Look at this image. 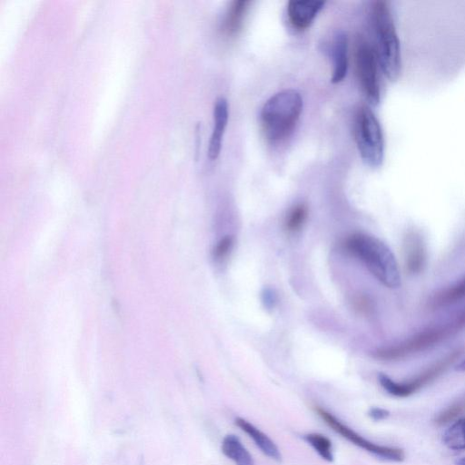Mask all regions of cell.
I'll list each match as a JSON object with an SVG mask.
<instances>
[{
	"label": "cell",
	"instance_id": "5bb4252c",
	"mask_svg": "<svg viewBox=\"0 0 465 465\" xmlns=\"http://www.w3.org/2000/svg\"><path fill=\"white\" fill-rule=\"evenodd\" d=\"M222 452L234 461L235 465H254L253 459L240 439L233 435H226L222 441Z\"/></svg>",
	"mask_w": 465,
	"mask_h": 465
},
{
	"label": "cell",
	"instance_id": "6da1fadb",
	"mask_svg": "<svg viewBox=\"0 0 465 465\" xmlns=\"http://www.w3.org/2000/svg\"><path fill=\"white\" fill-rule=\"evenodd\" d=\"M345 247L384 286L391 289L400 287L401 273L397 260L383 242L369 234L356 233L347 238Z\"/></svg>",
	"mask_w": 465,
	"mask_h": 465
},
{
	"label": "cell",
	"instance_id": "d4e9b609",
	"mask_svg": "<svg viewBox=\"0 0 465 465\" xmlns=\"http://www.w3.org/2000/svg\"><path fill=\"white\" fill-rule=\"evenodd\" d=\"M455 465H465V457L460 458L455 462Z\"/></svg>",
	"mask_w": 465,
	"mask_h": 465
},
{
	"label": "cell",
	"instance_id": "7402d4cb",
	"mask_svg": "<svg viewBox=\"0 0 465 465\" xmlns=\"http://www.w3.org/2000/svg\"><path fill=\"white\" fill-rule=\"evenodd\" d=\"M368 415L373 420H382L389 417L390 411L383 408L372 407L369 410Z\"/></svg>",
	"mask_w": 465,
	"mask_h": 465
},
{
	"label": "cell",
	"instance_id": "cb8c5ba5",
	"mask_svg": "<svg viewBox=\"0 0 465 465\" xmlns=\"http://www.w3.org/2000/svg\"><path fill=\"white\" fill-rule=\"evenodd\" d=\"M455 370L459 372H464L465 371V359L460 361L456 366Z\"/></svg>",
	"mask_w": 465,
	"mask_h": 465
},
{
	"label": "cell",
	"instance_id": "7c38bea8",
	"mask_svg": "<svg viewBox=\"0 0 465 465\" xmlns=\"http://www.w3.org/2000/svg\"><path fill=\"white\" fill-rule=\"evenodd\" d=\"M235 425L253 440L264 455L276 461L282 460V454L276 444L253 424L241 417H237L235 419Z\"/></svg>",
	"mask_w": 465,
	"mask_h": 465
},
{
	"label": "cell",
	"instance_id": "52a82bcc",
	"mask_svg": "<svg viewBox=\"0 0 465 465\" xmlns=\"http://www.w3.org/2000/svg\"><path fill=\"white\" fill-rule=\"evenodd\" d=\"M354 63L361 87L371 104L380 102L381 90L378 75V59L373 47L360 39L354 48Z\"/></svg>",
	"mask_w": 465,
	"mask_h": 465
},
{
	"label": "cell",
	"instance_id": "9a60e30c",
	"mask_svg": "<svg viewBox=\"0 0 465 465\" xmlns=\"http://www.w3.org/2000/svg\"><path fill=\"white\" fill-rule=\"evenodd\" d=\"M249 4L244 0L232 2L223 22V31L227 35L232 36L241 30Z\"/></svg>",
	"mask_w": 465,
	"mask_h": 465
},
{
	"label": "cell",
	"instance_id": "30bf717a",
	"mask_svg": "<svg viewBox=\"0 0 465 465\" xmlns=\"http://www.w3.org/2000/svg\"><path fill=\"white\" fill-rule=\"evenodd\" d=\"M324 6L319 1H290L287 5V15L291 25L297 30L308 28L318 13Z\"/></svg>",
	"mask_w": 465,
	"mask_h": 465
},
{
	"label": "cell",
	"instance_id": "7a4b0ae2",
	"mask_svg": "<svg viewBox=\"0 0 465 465\" xmlns=\"http://www.w3.org/2000/svg\"><path fill=\"white\" fill-rule=\"evenodd\" d=\"M302 106L301 94L293 89L272 95L261 110V124L266 139L276 143L288 137L299 121Z\"/></svg>",
	"mask_w": 465,
	"mask_h": 465
},
{
	"label": "cell",
	"instance_id": "603a6c76",
	"mask_svg": "<svg viewBox=\"0 0 465 465\" xmlns=\"http://www.w3.org/2000/svg\"><path fill=\"white\" fill-rule=\"evenodd\" d=\"M456 324L458 325L459 329L461 330L465 328V310L462 311L455 319H454Z\"/></svg>",
	"mask_w": 465,
	"mask_h": 465
},
{
	"label": "cell",
	"instance_id": "2e32d148",
	"mask_svg": "<svg viewBox=\"0 0 465 465\" xmlns=\"http://www.w3.org/2000/svg\"><path fill=\"white\" fill-rule=\"evenodd\" d=\"M442 441L450 450H465V418L454 421L444 431Z\"/></svg>",
	"mask_w": 465,
	"mask_h": 465
},
{
	"label": "cell",
	"instance_id": "ffe728a7",
	"mask_svg": "<svg viewBox=\"0 0 465 465\" xmlns=\"http://www.w3.org/2000/svg\"><path fill=\"white\" fill-rule=\"evenodd\" d=\"M465 411V401L456 402L440 413L434 418V424L436 426L445 425L456 418H458L461 413Z\"/></svg>",
	"mask_w": 465,
	"mask_h": 465
},
{
	"label": "cell",
	"instance_id": "44dd1931",
	"mask_svg": "<svg viewBox=\"0 0 465 465\" xmlns=\"http://www.w3.org/2000/svg\"><path fill=\"white\" fill-rule=\"evenodd\" d=\"M233 244V238L232 236L223 237L214 248V256L217 259H222L228 254Z\"/></svg>",
	"mask_w": 465,
	"mask_h": 465
},
{
	"label": "cell",
	"instance_id": "ba28073f",
	"mask_svg": "<svg viewBox=\"0 0 465 465\" xmlns=\"http://www.w3.org/2000/svg\"><path fill=\"white\" fill-rule=\"evenodd\" d=\"M315 411L335 432L341 435V437L348 440L352 444L375 455L376 457L395 462H401L405 459V453L401 449L376 444L363 438L352 429L342 423L332 413L320 406L315 408Z\"/></svg>",
	"mask_w": 465,
	"mask_h": 465
},
{
	"label": "cell",
	"instance_id": "ac0fdd59",
	"mask_svg": "<svg viewBox=\"0 0 465 465\" xmlns=\"http://www.w3.org/2000/svg\"><path fill=\"white\" fill-rule=\"evenodd\" d=\"M302 438L322 459L328 462L333 460L332 444L329 438L320 433H308Z\"/></svg>",
	"mask_w": 465,
	"mask_h": 465
},
{
	"label": "cell",
	"instance_id": "d6986e66",
	"mask_svg": "<svg viewBox=\"0 0 465 465\" xmlns=\"http://www.w3.org/2000/svg\"><path fill=\"white\" fill-rule=\"evenodd\" d=\"M308 214L305 204L300 203L292 207L285 220V229L290 232H297L303 225Z\"/></svg>",
	"mask_w": 465,
	"mask_h": 465
},
{
	"label": "cell",
	"instance_id": "3957f363",
	"mask_svg": "<svg viewBox=\"0 0 465 465\" xmlns=\"http://www.w3.org/2000/svg\"><path fill=\"white\" fill-rule=\"evenodd\" d=\"M372 21L379 65L389 80L395 81L401 68V47L387 2L376 1L373 4Z\"/></svg>",
	"mask_w": 465,
	"mask_h": 465
},
{
	"label": "cell",
	"instance_id": "4fadbf2b",
	"mask_svg": "<svg viewBox=\"0 0 465 465\" xmlns=\"http://www.w3.org/2000/svg\"><path fill=\"white\" fill-rule=\"evenodd\" d=\"M405 262L411 273H418L422 271L425 264L426 252L424 243L416 233H411L406 237Z\"/></svg>",
	"mask_w": 465,
	"mask_h": 465
},
{
	"label": "cell",
	"instance_id": "e0dca14e",
	"mask_svg": "<svg viewBox=\"0 0 465 465\" xmlns=\"http://www.w3.org/2000/svg\"><path fill=\"white\" fill-rule=\"evenodd\" d=\"M465 298V277L451 287L438 293L431 301L433 308L447 306Z\"/></svg>",
	"mask_w": 465,
	"mask_h": 465
},
{
	"label": "cell",
	"instance_id": "9c48e42d",
	"mask_svg": "<svg viewBox=\"0 0 465 465\" xmlns=\"http://www.w3.org/2000/svg\"><path fill=\"white\" fill-rule=\"evenodd\" d=\"M228 119V103L226 99L220 97L216 100L213 107V129L208 147V157L211 160L217 159L220 154Z\"/></svg>",
	"mask_w": 465,
	"mask_h": 465
},
{
	"label": "cell",
	"instance_id": "8fae6325",
	"mask_svg": "<svg viewBox=\"0 0 465 465\" xmlns=\"http://www.w3.org/2000/svg\"><path fill=\"white\" fill-rule=\"evenodd\" d=\"M329 51L333 64L331 82L337 84L344 79L348 71V41L342 32L333 35Z\"/></svg>",
	"mask_w": 465,
	"mask_h": 465
},
{
	"label": "cell",
	"instance_id": "8992f818",
	"mask_svg": "<svg viewBox=\"0 0 465 465\" xmlns=\"http://www.w3.org/2000/svg\"><path fill=\"white\" fill-rule=\"evenodd\" d=\"M463 349H457L423 371L418 376L408 381L397 382L385 373H379L381 386L391 395L405 398L430 383L440 376L462 354Z\"/></svg>",
	"mask_w": 465,
	"mask_h": 465
},
{
	"label": "cell",
	"instance_id": "5b68a950",
	"mask_svg": "<svg viewBox=\"0 0 465 465\" xmlns=\"http://www.w3.org/2000/svg\"><path fill=\"white\" fill-rule=\"evenodd\" d=\"M459 331L454 321L421 331L406 341L377 350L373 356L381 361H397L424 351Z\"/></svg>",
	"mask_w": 465,
	"mask_h": 465
},
{
	"label": "cell",
	"instance_id": "277c9868",
	"mask_svg": "<svg viewBox=\"0 0 465 465\" xmlns=\"http://www.w3.org/2000/svg\"><path fill=\"white\" fill-rule=\"evenodd\" d=\"M354 136L362 161L372 168L381 166L384 156L382 130L376 115L368 106H361L356 114Z\"/></svg>",
	"mask_w": 465,
	"mask_h": 465
}]
</instances>
